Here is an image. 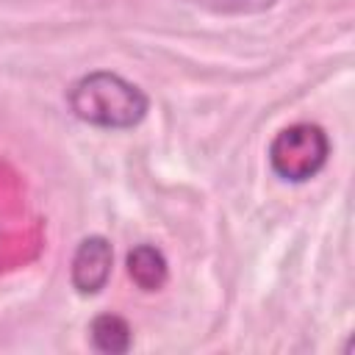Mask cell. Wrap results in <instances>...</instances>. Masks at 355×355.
I'll return each mask as SVG.
<instances>
[{
    "instance_id": "cell-3",
    "label": "cell",
    "mask_w": 355,
    "mask_h": 355,
    "mask_svg": "<svg viewBox=\"0 0 355 355\" xmlns=\"http://www.w3.org/2000/svg\"><path fill=\"white\" fill-rule=\"evenodd\" d=\"M111 266H114L111 241L103 236H86L72 255V269H69L72 286L78 288V294H97L105 288L111 277Z\"/></svg>"
},
{
    "instance_id": "cell-5",
    "label": "cell",
    "mask_w": 355,
    "mask_h": 355,
    "mask_svg": "<svg viewBox=\"0 0 355 355\" xmlns=\"http://www.w3.org/2000/svg\"><path fill=\"white\" fill-rule=\"evenodd\" d=\"M89 336H92V347L97 352H108V355H122L133 344L130 324L122 316H116V313H100V316H94L92 324H89Z\"/></svg>"
},
{
    "instance_id": "cell-4",
    "label": "cell",
    "mask_w": 355,
    "mask_h": 355,
    "mask_svg": "<svg viewBox=\"0 0 355 355\" xmlns=\"http://www.w3.org/2000/svg\"><path fill=\"white\" fill-rule=\"evenodd\" d=\"M125 263H128L130 280L141 291H158V288H164V283L169 277V263H166L164 252L153 244H136L128 252Z\"/></svg>"
},
{
    "instance_id": "cell-1",
    "label": "cell",
    "mask_w": 355,
    "mask_h": 355,
    "mask_svg": "<svg viewBox=\"0 0 355 355\" xmlns=\"http://www.w3.org/2000/svg\"><path fill=\"white\" fill-rule=\"evenodd\" d=\"M67 100L80 122L111 130H125L139 125L150 108L147 94L136 83L108 69H97L75 80Z\"/></svg>"
},
{
    "instance_id": "cell-2",
    "label": "cell",
    "mask_w": 355,
    "mask_h": 355,
    "mask_svg": "<svg viewBox=\"0 0 355 355\" xmlns=\"http://www.w3.org/2000/svg\"><path fill=\"white\" fill-rule=\"evenodd\" d=\"M330 155V139L319 125L297 122L283 128L269 144V166L280 180L305 183L322 172Z\"/></svg>"
},
{
    "instance_id": "cell-6",
    "label": "cell",
    "mask_w": 355,
    "mask_h": 355,
    "mask_svg": "<svg viewBox=\"0 0 355 355\" xmlns=\"http://www.w3.org/2000/svg\"><path fill=\"white\" fill-rule=\"evenodd\" d=\"M275 3L277 0H205L208 8L222 11V14H255V11H263Z\"/></svg>"
}]
</instances>
